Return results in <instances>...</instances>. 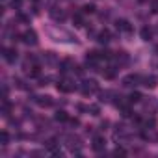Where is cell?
<instances>
[{"label": "cell", "mask_w": 158, "mask_h": 158, "mask_svg": "<svg viewBox=\"0 0 158 158\" xmlns=\"http://www.w3.org/2000/svg\"><path fill=\"white\" fill-rule=\"evenodd\" d=\"M141 82H143V76H141V74H138V73L127 74V76L123 78V86H127V88H134V86H139Z\"/></svg>", "instance_id": "6da1fadb"}, {"label": "cell", "mask_w": 158, "mask_h": 158, "mask_svg": "<svg viewBox=\"0 0 158 158\" xmlns=\"http://www.w3.org/2000/svg\"><path fill=\"white\" fill-rule=\"evenodd\" d=\"M80 89H82L84 95H93V93L99 91V84L95 80H84L82 86H80Z\"/></svg>", "instance_id": "7a4b0ae2"}, {"label": "cell", "mask_w": 158, "mask_h": 158, "mask_svg": "<svg viewBox=\"0 0 158 158\" xmlns=\"http://www.w3.org/2000/svg\"><path fill=\"white\" fill-rule=\"evenodd\" d=\"M34 102H35L37 106H41V108H50V106L54 104V101H52L50 95H35V97H34Z\"/></svg>", "instance_id": "3957f363"}, {"label": "cell", "mask_w": 158, "mask_h": 158, "mask_svg": "<svg viewBox=\"0 0 158 158\" xmlns=\"http://www.w3.org/2000/svg\"><path fill=\"white\" fill-rule=\"evenodd\" d=\"M91 149H93L95 152H102V151L106 149V139H104L102 136H95V138H93V143H91Z\"/></svg>", "instance_id": "277c9868"}, {"label": "cell", "mask_w": 158, "mask_h": 158, "mask_svg": "<svg viewBox=\"0 0 158 158\" xmlns=\"http://www.w3.org/2000/svg\"><path fill=\"white\" fill-rule=\"evenodd\" d=\"M21 37H23V41H24L26 45H35V43H37V34H35L34 30H26Z\"/></svg>", "instance_id": "5b68a950"}, {"label": "cell", "mask_w": 158, "mask_h": 158, "mask_svg": "<svg viewBox=\"0 0 158 158\" xmlns=\"http://www.w3.org/2000/svg\"><path fill=\"white\" fill-rule=\"evenodd\" d=\"M115 28H117L119 32H125V34H130V32H132V24H130L127 19H119V21L115 23Z\"/></svg>", "instance_id": "8992f818"}, {"label": "cell", "mask_w": 158, "mask_h": 158, "mask_svg": "<svg viewBox=\"0 0 158 158\" xmlns=\"http://www.w3.org/2000/svg\"><path fill=\"white\" fill-rule=\"evenodd\" d=\"M74 89V84L71 82V80H60L58 82V91H61V93H71Z\"/></svg>", "instance_id": "52a82bcc"}, {"label": "cell", "mask_w": 158, "mask_h": 158, "mask_svg": "<svg viewBox=\"0 0 158 158\" xmlns=\"http://www.w3.org/2000/svg\"><path fill=\"white\" fill-rule=\"evenodd\" d=\"M2 52H4V60H6V61L13 63V61L17 60V50H15V48H4Z\"/></svg>", "instance_id": "ba28073f"}, {"label": "cell", "mask_w": 158, "mask_h": 158, "mask_svg": "<svg viewBox=\"0 0 158 158\" xmlns=\"http://www.w3.org/2000/svg\"><path fill=\"white\" fill-rule=\"evenodd\" d=\"M50 17H52L54 21H63V19H65V11H63L61 8H52V10H50Z\"/></svg>", "instance_id": "9c48e42d"}, {"label": "cell", "mask_w": 158, "mask_h": 158, "mask_svg": "<svg viewBox=\"0 0 158 158\" xmlns=\"http://www.w3.org/2000/svg\"><path fill=\"white\" fill-rule=\"evenodd\" d=\"M97 39H99V43H102V45H106V43H110V39H112V34H110L108 30H102V32H99V35H97Z\"/></svg>", "instance_id": "30bf717a"}, {"label": "cell", "mask_w": 158, "mask_h": 158, "mask_svg": "<svg viewBox=\"0 0 158 158\" xmlns=\"http://www.w3.org/2000/svg\"><path fill=\"white\" fill-rule=\"evenodd\" d=\"M10 112H11V102L8 101V97H4V99H2V115L8 117Z\"/></svg>", "instance_id": "8fae6325"}, {"label": "cell", "mask_w": 158, "mask_h": 158, "mask_svg": "<svg viewBox=\"0 0 158 158\" xmlns=\"http://www.w3.org/2000/svg\"><path fill=\"white\" fill-rule=\"evenodd\" d=\"M67 145H69V149H71V151H74V149L78 151V149H80V143H78V139H76V138H73V136H69V138H67ZM76 154H80V152H76Z\"/></svg>", "instance_id": "7c38bea8"}, {"label": "cell", "mask_w": 158, "mask_h": 158, "mask_svg": "<svg viewBox=\"0 0 158 158\" xmlns=\"http://www.w3.org/2000/svg\"><path fill=\"white\" fill-rule=\"evenodd\" d=\"M54 119H56V121H61V123H63V121H69V114H67L65 110H58V112L54 114Z\"/></svg>", "instance_id": "4fadbf2b"}, {"label": "cell", "mask_w": 158, "mask_h": 158, "mask_svg": "<svg viewBox=\"0 0 158 158\" xmlns=\"http://www.w3.org/2000/svg\"><path fill=\"white\" fill-rule=\"evenodd\" d=\"M145 88H154L156 86V78L154 76H143V82H141Z\"/></svg>", "instance_id": "5bb4252c"}, {"label": "cell", "mask_w": 158, "mask_h": 158, "mask_svg": "<svg viewBox=\"0 0 158 158\" xmlns=\"http://www.w3.org/2000/svg\"><path fill=\"white\" fill-rule=\"evenodd\" d=\"M151 37H152V30H151L149 26H143V28H141V39H143V41H149Z\"/></svg>", "instance_id": "9a60e30c"}, {"label": "cell", "mask_w": 158, "mask_h": 158, "mask_svg": "<svg viewBox=\"0 0 158 158\" xmlns=\"http://www.w3.org/2000/svg\"><path fill=\"white\" fill-rule=\"evenodd\" d=\"M143 97H141V93H138V91H132L130 95H128V104H134V102H139Z\"/></svg>", "instance_id": "2e32d148"}, {"label": "cell", "mask_w": 158, "mask_h": 158, "mask_svg": "<svg viewBox=\"0 0 158 158\" xmlns=\"http://www.w3.org/2000/svg\"><path fill=\"white\" fill-rule=\"evenodd\" d=\"M73 23H74V26H76V28H80V26L84 24V19H82V15H80V13L73 15Z\"/></svg>", "instance_id": "e0dca14e"}, {"label": "cell", "mask_w": 158, "mask_h": 158, "mask_svg": "<svg viewBox=\"0 0 158 158\" xmlns=\"http://www.w3.org/2000/svg\"><path fill=\"white\" fill-rule=\"evenodd\" d=\"M0 143H2V145H8V143H10V134H8V130H2V132H0Z\"/></svg>", "instance_id": "ac0fdd59"}, {"label": "cell", "mask_w": 158, "mask_h": 158, "mask_svg": "<svg viewBox=\"0 0 158 158\" xmlns=\"http://www.w3.org/2000/svg\"><path fill=\"white\" fill-rule=\"evenodd\" d=\"M115 61H117V63H127V61H128V56H127V52H117V56H115Z\"/></svg>", "instance_id": "d6986e66"}, {"label": "cell", "mask_w": 158, "mask_h": 158, "mask_svg": "<svg viewBox=\"0 0 158 158\" xmlns=\"http://www.w3.org/2000/svg\"><path fill=\"white\" fill-rule=\"evenodd\" d=\"M86 110H88V112H89L91 115H99V114H101V108H99L97 104H89V106H88Z\"/></svg>", "instance_id": "ffe728a7"}, {"label": "cell", "mask_w": 158, "mask_h": 158, "mask_svg": "<svg viewBox=\"0 0 158 158\" xmlns=\"http://www.w3.org/2000/svg\"><path fill=\"white\" fill-rule=\"evenodd\" d=\"M82 11H84V13H95V4H86V6L82 8Z\"/></svg>", "instance_id": "44dd1931"}, {"label": "cell", "mask_w": 158, "mask_h": 158, "mask_svg": "<svg viewBox=\"0 0 158 158\" xmlns=\"http://www.w3.org/2000/svg\"><path fill=\"white\" fill-rule=\"evenodd\" d=\"M121 115H123V117H130V115H132V110H130L128 106H121Z\"/></svg>", "instance_id": "7402d4cb"}, {"label": "cell", "mask_w": 158, "mask_h": 158, "mask_svg": "<svg viewBox=\"0 0 158 158\" xmlns=\"http://www.w3.org/2000/svg\"><path fill=\"white\" fill-rule=\"evenodd\" d=\"M102 74H104L106 78H114V76H115V71H114V69H108V71H102Z\"/></svg>", "instance_id": "603a6c76"}, {"label": "cell", "mask_w": 158, "mask_h": 158, "mask_svg": "<svg viewBox=\"0 0 158 158\" xmlns=\"http://www.w3.org/2000/svg\"><path fill=\"white\" fill-rule=\"evenodd\" d=\"M45 58L52 63V61H56V56H54V52H45Z\"/></svg>", "instance_id": "cb8c5ba5"}, {"label": "cell", "mask_w": 158, "mask_h": 158, "mask_svg": "<svg viewBox=\"0 0 158 158\" xmlns=\"http://www.w3.org/2000/svg\"><path fill=\"white\" fill-rule=\"evenodd\" d=\"M114 154H117V156H119V154H121V156H125V154H127V151H125L123 147H117V149L114 151Z\"/></svg>", "instance_id": "d4e9b609"}, {"label": "cell", "mask_w": 158, "mask_h": 158, "mask_svg": "<svg viewBox=\"0 0 158 158\" xmlns=\"http://www.w3.org/2000/svg\"><path fill=\"white\" fill-rule=\"evenodd\" d=\"M151 10H152V13H158V0H154L151 4Z\"/></svg>", "instance_id": "484cf974"}, {"label": "cell", "mask_w": 158, "mask_h": 158, "mask_svg": "<svg viewBox=\"0 0 158 158\" xmlns=\"http://www.w3.org/2000/svg\"><path fill=\"white\" fill-rule=\"evenodd\" d=\"M11 6H13V8H21V0H13Z\"/></svg>", "instance_id": "4316f807"}, {"label": "cell", "mask_w": 158, "mask_h": 158, "mask_svg": "<svg viewBox=\"0 0 158 158\" xmlns=\"http://www.w3.org/2000/svg\"><path fill=\"white\" fill-rule=\"evenodd\" d=\"M19 19H21V21H23V23H28V17H26V15H23V13H21V15H19Z\"/></svg>", "instance_id": "83f0119b"}, {"label": "cell", "mask_w": 158, "mask_h": 158, "mask_svg": "<svg viewBox=\"0 0 158 158\" xmlns=\"http://www.w3.org/2000/svg\"><path fill=\"white\" fill-rule=\"evenodd\" d=\"M139 2H145V0H139Z\"/></svg>", "instance_id": "f1b7e54d"}]
</instances>
